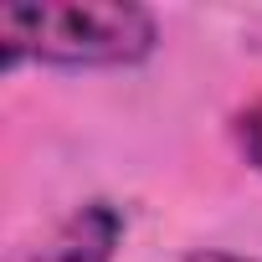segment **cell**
Wrapping results in <instances>:
<instances>
[{"instance_id":"6da1fadb","label":"cell","mask_w":262,"mask_h":262,"mask_svg":"<svg viewBox=\"0 0 262 262\" xmlns=\"http://www.w3.org/2000/svg\"><path fill=\"white\" fill-rule=\"evenodd\" d=\"M160 47V21L123 0H41L0 11L6 67H139Z\"/></svg>"},{"instance_id":"7a4b0ae2","label":"cell","mask_w":262,"mask_h":262,"mask_svg":"<svg viewBox=\"0 0 262 262\" xmlns=\"http://www.w3.org/2000/svg\"><path fill=\"white\" fill-rule=\"evenodd\" d=\"M118 247H123V211L113 201H88L26 262H113Z\"/></svg>"},{"instance_id":"3957f363","label":"cell","mask_w":262,"mask_h":262,"mask_svg":"<svg viewBox=\"0 0 262 262\" xmlns=\"http://www.w3.org/2000/svg\"><path fill=\"white\" fill-rule=\"evenodd\" d=\"M231 139H236V149L247 155V165L262 175V103H252V108H242V113L231 118Z\"/></svg>"},{"instance_id":"277c9868","label":"cell","mask_w":262,"mask_h":262,"mask_svg":"<svg viewBox=\"0 0 262 262\" xmlns=\"http://www.w3.org/2000/svg\"><path fill=\"white\" fill-rule=\"evenodd\" d=\"M185 262H262V257H242V252H190Z\"/></svg>"}]
</instances>
